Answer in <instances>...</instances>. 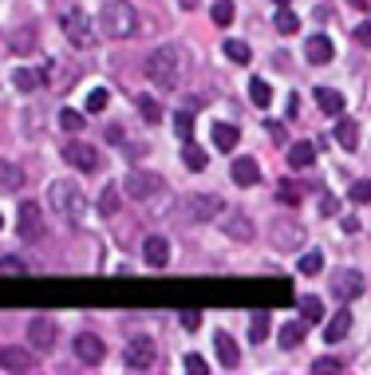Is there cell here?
Segmentation results:
<instances>
[{"mask_svg":"<svg viewBox=\"0 0 371 375\" xmlns=\"http://www.w3.org/2000/svg\"><path fill=\"white\" fill-rule=\"evenodd\" d=\"M146 76L158 91H174L182 83V51L174 43H162V48L151 51V60H146Z\"/></svg>","mask_w":371,"mask_h":375,"instance_id":"2","label":"cell"},{"mask_svg":"<svg viewBox=\"0 0 371 375\" xmlns=\"http://www.w3.org/2000/svg\"><path fill=\"white\" fill-rule=\"evenodd\" d=\"M296 269H300L304 277H316L324 269V253L320 249H308V253H300V261H296Z\"/></svg>","mask_w":371,"mask_h":375,"instance_id":"31","label":"cell"},{"mask_svg":"<svg viewBox=\"0 0 371 375\" xmlns=\"http://www.w3.org/2000/svg\"><path fill=\"white\" fill-rule=\"evenodd\" d=\"M347 197H352L355 205L371 202V178H360V182H355V186H352V194H347Z\"/></svg>","mask_w":371,"mask_h":375,"instance_id":"41","label":"cell"},{"mask_svg":"<svg viewBox=\"0 0 371 375\" xmlns=\"http://www.w3.org/2000/svg\"><path fill=\"white\" fill-rule=\"evenodd\" d=\"M355 40H360V43H371V24H360V28H355Z\"/></svg>","mask_w":371,"mask_h":375,"instance_id":"50","label":"cell"},{"mask_svg":"<svg viewBox=\"0 0 371 375\" xmlns=\"http://www.w3.org/2000/svg\"><path fill=\"white\" fill-rule=\"evenodd\" d=\"M213 348H218V359H221L225 367H237V364H241V348H237V340L225 332V328H218V332H213Z\"/></svg>","mask_w":371,"mask_h":375,"instance_id":"17","label":"cell"},{"mask_svg":"<svg viewBox=\"0 0 371 375\" xmlns=\"http://www.w3.org/2000/svg\"><path fill=\"white\" fill-rule=\"evenodd\" d=\"M210 16H213V24H218V28H229V24H233V0H213Z\"/></svg>","mask_w":371,"mask_h":375,"instance_id":"36","label":"cell"},{"mask_svg":"<svg viewBox=\"0 0 371 375\" xmlns=\"http://www.w3.org/2000/svg\"><path fill=\"white\" fill-rule=\"evenodd\" d=\"M59 28H63V36H68L71 48H91L95 43V28H91V20H87L83 9H68L63 16H59Z\"/></svg>","mask_w":371,"mask_h":375,"instance_id":"6","label":"cell"},{"mask_svg":"<svg viewBox=\"0 0 371 375\" xmlns=\"http://www.w3.org/2000/svg\"><path fill=\"white\" fill-rule=\"evenodd\" d=\"M182 163H186V170H194V174H202L205 166H210V154L202 150L198 143H182Z\"/></svg>","mask_w":371,"mask_h":375,"instance_id":"25","label":"cell"},{"mask_svg":"<svg viewBox=\"0 0 371 375\" xmlns=\"http://www.w3.org/2000/svg\"><path fill=\"white\" fill-rule=\"evenodd\" d=\"M63 163H71L76 170H83V174H91V170H99V150H95L91 143H83V138H71V143H63Z\"/></svg>","mask_w":371,"mask_h":375,"instance_id":"9","label":"cell"},{"mask_svg":"<svg viewBox=\"0 0 371 375\" xmlns=\"http://www.w3.org/2000/svg\"><path fill=\"white\" fill-rule=\"evenodd\" d=\"M273 24H277V32H280V36L300 32V20H296V12H293V9H277V12H273Z\"/></svg>","mask_w":371,"mask_h":375,"instance_id":"30","label":"cell"},{"mask_svg":"<svg viewBox=\"0 0 371 375\" xmlns=\"http://www.w3.org/2000/svg\"><path fill=\"white\" fill-rule=\"evenodd\" d=\"M174 135L182 143H194V111H178L174 115Z\"/></svg>","mask_w":371,"mask_h":375,"instance_id":"33","label":"cell"},{"mask_svg":"<svg viewBox=\"0 0 371 375\" xmlns=\"http://www.w3.org/2000/svg\"><path fill=\"white\" fill-rule=\"evenodd\" d=\"M300 320H308V324H320V320H324V300H320V297H304V300H300Z\"/></svg>","mask_w":371,"mask_h":375,"instance_id":"32","label":"cell"},{"mask_svg":"<svg viewBox=\"0 0 371 375\" xmlns=\"http://www.w3.org/2000/svg\"><path fill=\"white\" fill-rule=\"evenodd\" d=\"M182 367H186V371H194V375H205V371H210V364H205L198 351H190V356L182 359Z\"/></svg>","mask_w":371,"mask_h":375,"instance_id":"43","label":"cell"},{"mask_svg":"<svg viewBox=\"0 0 371 375\" xmlns=\"http://www.w3.org/2000/svg\"><path fill=\"white\" fill-rule=\"evenodd\" d=\"M229 178H233L237 186H257V182H261V166H257L253 158H233Z\"/></svg>","mask_w":371,"mask_h":375,"instance_id":"18","label":"cell"},{"mask_svg":"<svg viewBox=\"0 0 371 375\" xmlns=\"http://www.w3.org/2000/svg\"><path fill=\"white\" fill-rule=\"evenodd\" d=\"M99 32L111 36V40H127V36L138 32V12L127 0H107L99 9Z\"/></svg>","mask_w":371,"mask_h":375,"instance_id":"3","label":"cell"},{"mask_svg":"<svg viewBox=\"0 0 371 375\" xmlns=\"http://www.w3.org/2000/svg\"><path fill=\"white\" fill-rule=\"evenodd\" d=\"M277 197H280V202H285V205H300L304 202V190L300 186H296V182H277Z\"/></svg>","mask_w":371,"mask_h":375,"instance_id":"34","label":"cell"},{"mask_svg":"<svg viewBox=\"0 0 371 375\" xmlns=\"http://www.w3.org/2000/svg\"><path fill=\"white\" fill-rule=\"evenodd\" d=\"M363 289H367V281H363L360 269H336V273H332V297H336L340 304H347V300H360Z\"/></svg>","mask_w":371,"mask_h":375,"instance_id":"8","label":"cell"},{"mask_svg":"<svg viewBox=\"0 0 371 375\" xmlns=\"http://www.w3.org/2000/svg\"><path fill=\"white\" fill-rule=\"evenodd\" d=\"M178 320H182L186 332H198V324H202V312H194V308H190V312H182Z\"/></svg>","mask_w":371,"mask_h":375,"instance_id":"45","label":"cell"},{"mask_svg":"<svg viewBox=\"0 0 371 375\" xmlns=\"http://www.w3.org/2000/svg\"><path fill=\"white\" fill-rule=\"evenodd\" d=\"M332 138H336L344 150H355V146H360V123L347 119V115H340V119H336V130H332Z\"/></svg>","mask_w":371,"mask_h":375,"instance_id":"20","label":"cell"},{"mask_svg":"<svg viewBox=\"0 0 371 375\" xmlns=\"http://www.w3.org/2000/svg\"><path fill=\"white\" fill-rule=\"evenodd\" d=\"M312 371H344V364H340V359L336 356H320V359H316V364H312Z\"/></svg>","mask_w":371,"mask_h":375,"instance_id":"44","label":"cell"},{"mask_svg":"<svg viewBox=\"0 0 371 375\" xmlns=\"http://www.w3.org/2000/svg\"><path fill=\"white\" fill-rule=\"evenodd\" d=\"M249 99H253L257 107H269L273 103V87L265 83V79H253V83H249Z\"/></svg>","mask_w":371,"mask_h":375,"instance_id":"38","label":"cell"},{"mask_svg":"<svg viewBox=\"0 0 371 375\" xmlns=\"http://www.w3.org/2000/svg\"><path fill=\"white\" fill-rule=\"evenodd\" d=\"M76 356L83 359L87 367H99L103 359H107V344H103L95 332H79L76 336Z\"/></svg>","mask_w":371,"mask_h":375,"instance_id":"14","label":"cell"},{"mask_svg":"<svg viewBox=\"0 0 371 375\" xmlns=\"http://www.w3.org/2000/svg\"><path fill=\"white\" fill-rule=\"evenodd\" d=\"M265 127H269V138H273V143H285V123H277V119H269V123H265Z\"/></svg>","mask_w":371,"mask_h":375,"instance_id":"47","label":"cell"},{"mask_svg":"<svg viewBox=\"0 0 371 375\" xmlns=\"http://www.w3.org/2000/svg\"><path fill=\"white\" fill-rule=\"evenodd\" d=\"M178 210H182L186 222H218L225 202H221L218 194H186L182 202H178Z\"/></svg>","mask_w":371,"mask_h":375,"instance_id":"4","label":"cell"},{"mask_svg":"<svg viewBox=\"0 0 371 375\" xmlns=\"http://www.w3.org/2000/svg\"><path fill=\"white\" fill-rule=\"evenodd\" d=\"M143 261L151 264V269H166L170 264V241L158 237V233H151V237L143 241Z\"/></svg>","mask_w":371,"mask_h":375,"instance_id":"16","label":"cell"},{"mask_svg":"<svg viewBox=\"0 0 371 375\" xmlns=\"http://www.w3.org/2000/svg\"><path fill=\"white\" fill-rule=\"evenodd\" d=\"M123 138H127V130L118 127V123L115 127H107V143H123Z\"/></svg>","mask_w":371,"mask_h":375,"instance_id":"48","label":"cell"},{"mask_svg":"<svg viewBox=\"0 0 371 375\" xmlns=\"http://www.w3.org/2000/svg\"><path fill=\"white\" fill-rule=\"evenodd\" d=\"M304 241H308V230H304L300 222H288V217L273 222V245H277L280 253H300Z\"/></svg>","mask_w":371,"mask_h":375,"instance_id":"7","label":"cell"},{"mask_svg":"<svg viewBox=\"0 0 371 375\" xmlns=\"http://www.w3.org/2000/svg\"><path fill=\"white\" fill-rule=\"evenodd\" d=\"M118 190H123L118 182L103 190V197H99V213H103V217H115V213L123 210V194H118Z\"/></svg>","mask_w":371,"mask_h":375,"instance_id":"28","label":"cell"},{"mask_svg":"<svg viewBox=\"0 0 371 375\" xmlns=\"http://www.w3.org/2000/svg\"><path fill=\"white\" fill-rule=\"evenodd\" d=\"M0 269H4L9 277H20V273H24V261H20V257H4V261H0Z\"/></svg>","mask_w":371,"mask_h":375,"instance_id":"46","label":"cell"},{"mask_svg":"<svg viewBox=\"0 0 371 375\" xmlns=\"http://www.w3.org/2000/svg\"><path fill=\"white\" fill-rule=\"evenodd\" d=\"M237 143H241V130L233 123H213V146L218 150H237Z\"/></svg>","mask_w":371,"mask_h":375,"instance_id":"24","label":"cell"},{"mask_svg":"<svg viewBox=\"0 0 371 375\" xmlns=\"http://www.w3.org/2000/svg\"><path fill=\"white\" fill-rule=\"evenodd\" d=\"M273 332V316L269 312H253V320H249V344H265Z\"/></svg>","mask_w":371,"mask_h":375,"instance_id":"27","label":"cell"},{"mask_svg":"<svg viewBox=\"0 0 371 375\" xmlns=\"http://www.w3.org/2000/svg\"><path fill=\"white\" fill-rule=\"evenodd\" d=\"M16 217H20V222H16V233H20L24 241H40V237H44V213H40V205H36V202H24Z\"/></svg>","mask_w":371,"mask_h":375,"instance_id":"13","label":"cell"},{"mask_svg":"<svg viewBox=\"0 0 371 375\" xmlns=\"http://www.w3.org/2000/svg\"><path fill=\"white\" fill-rule=\"evenodd\" d=\"M277 9H288V0H277Z\"/></svg>","mask_w":371,"mask_h":375,"instance_id":"53","label":"cell"},{"mask_svg":"<svg viewBox=\"0 0 371 375\" xmlns=\"http://www.w3.org/2000/svg\"><path fill=\"white\" fill-rule=\"evenodd\" d=\"M56 336H59L56 316H32V320H28V344H32L36 351H51L56 348Z\"/></svg>","mask_w":371,"mask_h":375,"instance_id":"11","label":"cell"},{"mask_svg":"<svg viewBox=\"0 0 371 375\" xmlns=\"http://www.w3.org/2000/svg\"><path fill=\"white\" fill-rule=\"evenodd\" d=\"M12 83L28 95V91H36V87H40V76H36L32 68H16V71H12Z\"/></svg>","mask_w":371,"mask_h":375,"instance_id":"37","label":"cell"},{"mask_svg":"<svg viewBox=\"0 0 371 375\" xmlns=\"http://www.w3.org/2000/svg\"><path fill=\"white\" fill-rule=\"evenodd\" d=\"M123 190H127V197H135V202H151V197H162L166 178H162V174H154V170H127Z\"/></svg>","mask_w":371,"mask_h":375,"instance_id":"5","label":"cell"},{"mask_svg":"<svg viewBox=\"0 0 371 375\" xmlns=\"http://www.w3.org/2000/svg\"><path fill=\"white\" fill-rule=\"evenodd\" d=\"M178 4H182L186 12H190V9H198V0H178Z\"/></svg>","mask_w":371,"mask_h":375,"instance_id":"52","label":"cell"},{"mask_svg":"<svg viewBox=\"0 0 371 375\" xmlns=\"http://www.w3.org/2000/svg\"><path fill=\"white\" fill-rule=\"evenodd\" d=\"M107 99H111L107 87H95V91L87 95V111H103V107H107Z\"/></svg>","mask_w":371,"mask_h":375,"instance_id":"42","label":"cell"},{"mask_svg":"<svg viewBox=\"0 0 371 375\" xmlns=\"http://www.w3.org/2000/svg\"><path fill=\"white\" fill-rule=\"evenodd\" d=\"M344 233H360V217H344Z\"/></svg>","mask_w":371,"mask_h":375,"instance_id":"51","label":"cell"},{"mask_svg":"<svg viewBox=\"0 0 371 375\" xmlns=\"http://www.w3.org/2000/svg\"><path fill=\"white\" fill-rule=\"evenodd\" d=\"M316 107H320L324 115H332V119H340L344 115V95L336 91V87H316Z\"/></svg>","mask_w":371,"mask_h":375,"instance_id":"21","label":"cell"},{"mask_svg":"<svg viewBox=\"0 0 371 375\" xmlns=\"http://www.w3.org/2000/svg\"><path fill=\"white\" fill-rule=\"evenodd\" d=\"M32 367H36V359H32V356H20V351L12 348V344L4 348V371H32Z\"/></svg>","mask_w":371,"mask_h":375,"instance_id":"29","label":"cell"},{"mask_svg":"<svg viewBox=\"0 0 371 375\" xmlns=\"http://www.w3.org/2000/svg\"><path fill=\"white\" fill-rule=\"evenodd\" d=\"M218 230L225 233V237H233V241H253V222H249L245 210H237V205H225V210H221Z\"/></svg>","mask_w":371,"mask_h":375,"instance_id":"10","label":"cell"},{"mask_svg":"<svg viewBox=\"0 0 371 375\" xmlns=\"http://www.w3.org/2000/svg\"><path fill=\"white\" fill-rule=\"evenodd\" d=\"M138 115H143L146 123H158V119H162L158 99H151V95H138Z\"/></svg>","mask_w":371,"mask_h":375,"instance_id":"39","label":"cell"},{"mask_svg":"<svg viewBox=\"0 0 371 375\" xmlns=\"http://www.w3.org/2000/svg\"><path fill=\"white\" fill-rule=\"evenodd\" d=\"M288 163H293V170H308V166L316 163V146L304 138V143H293L288 146Z\"/></svg>","mask_w":371,"mask_h":375,"instance_id":"23","label":"cell"},{"mask_svg":"<svg viewBox=\"0 0 371 375\" xmlns=\"http://www.w3.org/2000/svg\"><path fill=\"white\" fill-rule=\"evenodd\" d=\"M320 213L324 217H332V213H336V197H320Z\"/></svg>","mask_w":371,"mask_h":375,"instance_id":"49","label":"cell"},{"mask_svg":"<svg viewBox=\"0 0 371 375\" xmlns=\"http://www.w3.org/2000/svg\"><path fill=\"white\" fill-rule=\"evenodd\" d=\"M123 359H127V367H135V371H151L154 359H158L154 340H151V336H135V340L123 348Z\"/></svg>","mask_w":371,"mask_h":375,"instance_id":"12","label":"cell"},{"mask_svg":"<svg viewBox=\"0 0 371 375\" xmlns=\"http://www.w3.org/2000/svg\"><path fill=\"white\" fill-rule=\"evenodd\" d=\"M332 56H336V43H332L328 36L324 32L308 36V43H304V60L308 63H332Z\"/></svg>","mask_w":371,"mask_h":375,"instance_id":"15","label":"cell"},{"mask_svg":"<svg viewBox=\"0 0 371 375\" xmlns=\"http://www.w3.org/2000/svg\"><path fill=\"white\" fill-rule=\"evenodd\" d=\"M59 127L63 130H71V135H79V130L87 127V119L79 111H68V107H63V111H59Z\"/></svg>","mask_w":371,"mask_h":375,"instance_id":"40","label":"cell"},{"mask_svg":"<svg viewBox=\"0 0 371 375\" xmlns=\"http://www.w3.org/2000/svg\"><path fill=\"white\" fill-rule=\"evenodd\" d=\"M225 56L233 63H249V60H253V48H249L245 40H225Z\"/></svg>","mask_w":371,"mask_h":375,"instance_id":"35","label":"cell"},{"mask_svg":"<svg viewBox=\"0 0 371 375\" xmlns=\"http://www.w3.org/2000/svg\"><path fill=\"white\" fill-rule=\"evenodd\" d=\"M48 205L56 210V217H63L68 225H79V222L87 217V197H83V190H79L76 182H68V178L48 182Z\"/></svg>","mask_w":371,"mask_h":375,"instance_id":"1","label":"cell"},{"mask_svg":"<svg viewBox=\"0 0 371 375\" xmlns=\"http://www.w3.org/2000/svg\"><path fill=\"white\" fill-rule=\"evenodd\" d=\"M0 186H4V194H16V190H24V166L4 163V166H0Z\"/></svg>","mask_w":371,"mask_h":375,"instance_id":"26","label":"cell"},{"mask_svg":"<svg viewBox=\"0 0 371 375\" xmlns=\"http://www.w3.org/2000/svg\"><path fill=\"white\" fill-rule=\"evenodd\" d=\"M304 336H308V320H288V324H280L277 344L285 351H293V348H300V344H304Z\"/></svg>","mask_w":371,"mask_h":375,"instance_id":"19","label":"cell"},{"mask_svg":"<svg viewBox=\"0 0 371 375\" xmlns=\"http://www.w3.org/2000/svg\"><path fill=\"white\" fill-rule=\"evenodd\" d=\"M347 332H352V312H347V308H340L328 324H324V344H340Z\"/></svg>","mask_w":371,"mask_h":375,"instance_id":"22","label":"cell"}]
</instances>
